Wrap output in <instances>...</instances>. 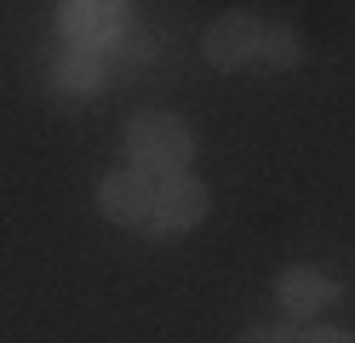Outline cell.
Here are the masks:
<instances>
[{"mask_svg":"<svg viewBox=\"0 0 355 343\" xmlns=\"http://www.w3.org/2000/svg\"><path fill=\"white\" fill-rule=\"evenodd\" d=\"M126 155L132 166L149 172V177H178L189 172V155H195V132L166 109H149V114H132L126 126Z\"/></svg>","mask_w":355,"mask_h":343,"instance_id":"1","label":"cell"},{"mask_svg":"<svg viewBox=\"0 0 355 343\" xmlns=\"http://www.w3.org/2000/svg\"><path fill=\"white\" fill-rule=\"evenodd\" d=\"M207 212H212V195H207L201 177H189V172L155 177V212H149L144 229H149L155 240H172V235H184V229L207 223Z\"/></svg>","mask_w":355,"mask_h":343,"instance_id":"2","label":"cell"},{"mask_svg":"<svg viewBox=\"0 0 355 343\" xmlns=\"http://www.w3.org/2000/svg\"><path fill=\"white\" fill-rule=\"evenodd\" d=\"M98 212L121 229H144L149 212H155V177L138 172V166H121L98 183Z\"/></svg>","mask_w":355,"mask_h":343,"instance_id":"3","label":"cell"},{"mask_svg":"<svg viewBox=\"0 0 355 343\" xmlns=\"http://www.w3.org/2000/svg\"><path fill=\"white\" fill-rule=\"evenodd\" d=\"M258 40H263L258 17H247V12H224V17L207 29V63L224 69V75H235V69L258 63Z\"/></svg>","mask_w":355,"mask_h":343,"instance_id":"4","label":"cell"},{"mask_svg":"<svg viewBox=\"0 0 355 343\" xmlns=\"http://www.w3.org/2000/svg\"><path fill=\"white\" fill-rule=\"evenodd\" d=\"M275 297H281L286 320H315L321 309L338 304V281L321 274V269H309V263H293V269L275 281Z\"/></svg>","mask_w":355,"mask_h":343,"instance_id":"5","label":"cell"},{"mask_svg":"<svg viewBox=\"0 0 355 343\" xmlns=\"http://www.w3.org/2000/svg\"><path fill=\"white\" fill-rule=\"evenodd\" d=\"M258 63H263V69H275V75L298 69V63H304V35L293 29V23H275V29H263V40H258Z\"/></svg>","mask_w":355,"mask_h":343,"instance_id":"6","label":"cell"},{"mask_svg":"<svg viewBox=\"0 0 355 343\" xmlns=\"http://www.w3.org/2000/svg\"><path fill=\"white\" fill-rule=\"evenodd\" d=\"M63 23L80 40H103V35L121 29V6H63Z\"/></svg>","mask_w":355,"mask_h":343,"instance_id":"7","label":"cell"},{"mask_svg":"<svg viewBox=\"0 0 355 343\" xmlns=\"http://www.w3.org/2000/svg\"><path fill=\"white\" fill-rule=\"evenodd\" d=\"M304 332L293 326V320H270V326H247L235 343H298Z\"/></svg>","mask_w":355,"mask_h":343,"instance_id":"8","label":"cell"},{"mask_svg":"<svg viewBox=\"0 0 355 343\" xmlns=\"http://www.w3.org/2000/svg\"><path fill=\"white\" fill-rule=\"evenodd\" d=\"M298 343H355V332H344V326H315V332H304Z\"/></svg>","mask_w":355,"mask_h":343,"instance_id":"9","label":"cell"}]
</instances>
